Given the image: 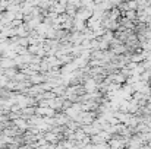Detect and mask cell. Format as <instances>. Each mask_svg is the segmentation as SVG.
Listing matches in <instances>:
<instances>
[{
  "label": "cell",
  "instance_id": "6da1fadb",
  "mask_svg": "<svg viewBox=\"0 0 151 149\" xmlns=\"http://www.w3.org/2000/svg\"><path fill=\"white\" fill-rule=\"evenodd\" d=\"M123 58V56H117V60H119V63H117V66H120V67H123V63H120V60ZM128 60H131V58H126L125 57V60L123 61H128Z\"/></svg>",
  "mask_w": 151,
  "mask_h": 149
}]
</instances>
